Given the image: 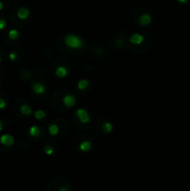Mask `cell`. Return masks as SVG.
Masks as SVG:
<instances>
[{
	"label": "cell",
	"mask_w": 190,
	"mask_h": 191,
	"mask_svg": "<svg viewBox=\"0 0 190 191\" xmlns=\"http://www.w3.org/2000/svg\"><path fill=\"white\" fill-rule=\"evenodd\" d=\"M92 148V144L89 141H84L79 144V149L83 152H88Z\"/></svg>",
	"instance_id": "10"
},
{
	"label": "cell",
	"mask_w": 190,
	"mask_h": 191,
	"mask_svg": "<svg viewBox=\"0 0 190 191\" xmlns=\"http://www.w3.org/2000/svg\"><path fill=\"white\" fill-rule=\"evenodd\" d=\"M33 91L36 94H43L46 92V88L41 83H35L33 85Z\"/></svg>",
	"instance_id": "9"
},
{
	"label": "cell",
	"mask_w": 190,
	"mask_h": 191,
	"mask_svg": "<svg viewBox=\"0 0 190 191\" xmlns=\"http://www.w3.org/2000/svg\"><path fill=\"white\" fill-rule=\"evenodd\" d=\"M63 102L64 105L66 106V107H73L77 102V99L74 95L72 94H66L64 96L63 98Z\"/></svg>",
	"instance_id": "3"
},
{
	"label": "cell",
	"mask_w": 190,
	"mask_h": 191,
	"mask_svg": "<svg viewBox=\"0 0 190 191\" xmlns=\"http://www.w3.org/2000/svg\"><path fill=\"white\" fill-rule=\"evenodd\" d=\"M67 74H68V71L64 66H59V67H57L56 70H55V75L60 78H65L67 76Z\"/></svg>",
	"instance_id": "8"
},
{
	"label": "cell",
	"mask_w": 190,
	"mask_h": 191,
	"mask_svg": "<svg viewBox=\"0 0 190 191\" xmlns=\"http://www.w3.org/2000/svg\"><path fill=\"white\" fill-rule=\"evenodd\" d=\"M7 106V102L3 98H0V109H4Z\"/></svg>",
	"instance_id": "19"
},
{
	"label": "cell",
	"mask_w": 190,
	"mask_h": 191,
	"mask_svg": "<svg viewBox=\"0 0 190 191\" xmlns=\"http://www.w3.org/2000/svg\"><path fill=\"white\" fill-rule=\"evenodd\" d=\"M54 152V149L52 146H47V148H45V153L48 155V156H51Z\"/></svg>",
	"instance_id": "18"
},
{
	"label": "cell",
	"mask_w": 190,
	"mask_h": 191,
	"mask_svg": "<svg viewBox=\"0 0 190 191\" xmlns=\"http://www.w3.org/2000/svg\"><path fill=\"white\" fill-rule=\"evenodd\" d=\"M7 26V23L5 20L3 19H0V30H3V29H5Z\"/></svg>",
	"instance_id": "20"
},
{
	"label": "cell",
	"mask_w": 190,
	"mask_h": 191,
	"mask_svg": "<svg viewBox=\"0 0 190 191\" xmlns=\"http://www.w3.org/2000/svg\"><path fill=\"white\" fill-rule=\"evenodd\" d=\"M35 116H36V120H43L44 117L46 116V113L44 112L43 110H37L35 113Z\"/></svg>",
	"instance_id": "17"
},
{
	"label": "cell",
	"mask_w": 190,
	"mask_h": 191,
	"mask_svg": "<svg viewBox=\"0 0 190 191\" xmlns=\"http://www.w3.org/2000/svg\"><path fill=\"white\" fill-rule=\"evenodd\" d=\"M0 143L6 146H11L14 144V138L9 134H3L0 137Z\"/></svg>",
	"instance_id": "5"
},
{
	"label": "cell",
	"mask_w": 190,
	"mask_h": 191,
	"mask_svg": "<svg viewBox=\"0 0 190 191\" xmlns=\"http://www.w3.org/2000/svg\"><path fill=\"white\" fill-rule=\"evenodd\" d=\"M21 113L23 116H29V115H31V113H32V109H31L30 106H28L27 105H22L21 106Z\"/></svg>",
	"instance_id": "13"
},
{
	"label": "cell",
	"mask_w": 190,
	"mask_h": 191,
	"mask_svg": "<svg viewBox=\"0 0 190 191\" xmlns=\"http://www.w3.org/2000/svg\"><path fill=\"white\" fill-rule=\"evenodd\" d=\"M29 134H30V135L32 137H38L41 134V131H40V129L39 127L37 126H32L30 128V130H29Z\"/></svg>",
	"instance_id": "11"
},
{
	"label": "cell",
	"mask_w": 190,
	"mask_h": 191,
	"mask_svg": "<svg viewBox=\"0 0 190 191\" xmlns=\"http://www.w3.org/2000/svg\"><path fill=\"white\" fill-rule=\"evenodd\" d=\"M151 22H152V18H151V16L149 15V14H147V13L143 14V15H142V16L140 17V19H139V23H140V24L143 25V26H147V25H148Z\"/></svg>",
	"instance_id": "7"
},
{
	"label": "cell",
	"mask_w": 190,
	"mask_h": 191,
	"mask_svg": "<svg viewBox=\"0 0 190 191\" xmlns=\"http://www.w3.org/2000/svg\"><path fill=\"white\" fill-rule=\"evenodd\" d=\"M19 36H20L19 32H18L17 30H15V29H12V30H10V31L9 32V37L11 40H16V39L19 38Z\"/></svg>",
	"instance_id": "16"
},
{
	"label": "cell",
	"mask_w": 190,
	"mask_h": 191,
	"mask_svg": "<svg viewBox=\"0 0 190 191\" xmlns=\"http://www.w3.org/2000/svg\"><path fill=\"white\" fill-rule=\"evenodd\" d=\"M178 2H180V3H183V4H185V3H186L187 2V0H177Z\"/></svg>",
	"instance_id": "23"
},
{
	"label": "cell",
	"mask_w": 190,
	"mask_h": 191,
	"mask_svg": "<svg viewBox=\"0 0 190 191\" xmlns=\"http://www.w3.org/2000/svg\"><path fill=\"white\" fill-rule=\"evenodd\" d=\"M16 58H17V56H16V53L15 52H11L9 54V59H10L11 61H15Z\"/></svg>",
	"instance_id": "21"
},
{
	"label": "cell",
	"mask_w": 190,
	"mask_h": 191,
	"mask_svg": "<svg viewBox=\"0 0 190 191\" xmlns=\"http://www.w3.org/2000/svg\"><path fill=\"white\" fill-rule=\"evenodd\" d=\"M29 15H30V11L26 8H20L17 11V16L20 20H26Z\"/></svg>",
	"instance_id": "6"
},
{
	"label": "cell",
	"mask_w": 190,
	"mask_h": 191,
	"mask_svg": "<svg viewBox=\"0 0 190 191\" xmlns=\"http://www.w3.org/2000/svg\"><path fill=\"white\" fill-rule=\"evenodd\" d=\"M1 60H2V58H1V55H0V62H1Z\"/></svg>",
	"instance_id": "25"
},
{
	"label": "cell",
	"mask_w": 190,
	"mask_h": 191,
	"mask_svg": "<svg viewBox=\"0 0 190 191\" xmlns=\"http://www.w3.org/2000/svg\"><path fill=\"white\" fill-rule=\"evenodd\" d=\"M59 127H58L56 124H52L49 127V133L50 135L54 136V135H57L58 133H59Z\"/></svg>",
	"instance_id": "14"
},
{
	"label": "cell",
	"mask_w": 190,
	"mask_h": 191,
	"mask_svg": "<svg viewBox=\"0 0 190 191\" xmlns=\"http://www.w3.org/2000/svg\"><path fill=\"white\" fill-rule=\"evenodd\" d=\"M3 8H4V5H3V3L1 1H0V10H1Z\"/></svg>",
	"instance_id": "24"
},
{
	"label": "cell",
	"mask_w": 190,
	"mask_h": 191,
	"mask_svg": "<svg viewBox=\"0 0 190 191\" xmlns=\"http://www.w3.org/2000/svg\"><path fill=\"white\" fill-rule=\"evenodd\" d=\"M64 43L65 45L70 48V49H80L83 46V40L75 36V35H68L66 36V37L64 38Z\"/></svg>",
	"instance_id": "1"
},
{
	"label": "cell",
	"mask_w": 190,
	"mask_h": 191,
	"mask_svg": "<svg viewBox=\"0 0 190 191\" xmlns=\"http://www.w3.org/2000/svg\"><path fill=\"white\" fill-rule=\"evenodd\" d=\"M76 116H77L78 119L80 120V122L83 123V124H86L88 122H90V120H91V117H90L89 113H88V111L86 109H84V108L78 109L77 112H76Z\"/></svg>",
	"instance_id": "2"
},
{
	"label": "cell",
	"mask_w": 190,
	"mask_h": 191,
	"mask_svg": "<svg viewBox=\"0 0 190 191\" xmlns=\"http://www.w3.org/2000/svg\"><path fill=\"white\" fill-rule=\"evenodd\" d=\"M103 130L105 134H110L112 133V130H113V125L112 123L108 122V121H105L103 125Z\"/></svg>",
	"instance_id": "15"
},
{
	"label": "cell",
	"mask_w": 190,
	"mask_h": 191,
	"mask_svg": "<svg viewBox=\"0 0 190 191\" xmlns=\"http://www.w3.org/2000/svg\"><path fill=\"white\" fill-rule=\"evenodd\" d=\"M88 87H89V81L86 80V79H81L78 83V89L80 90V91L86 90Z\"/></svg>",
	"instance_id": "12"
},
{
	"label": "cell",
	"mask_w": 190,
	"mask_h": 191,
	"mask_svg": "<svg viewBox=\"0 0 190 191\" xmlns=\"http://www.w3.org/2000/svg\"><path fill=\"white\" fill-rule=\"evenodd\" d=\"M143 40H144V37L141 34H133L130 37V42L131 44H133V45H140V44L143 42Z\"/></svg>",
	"instance_id": "4"
},
{
	"label": "cell",
	"mask_w": 190,
	"mask_h": 191,
	"mask_svg": "<svg viewBox=\"0 0 190 191\" xmlns=\"http://www.w3.org/2000/svg\"><path fill=\"white\" fill-rule=\"evenodd\" d=\"M3 127H4V123H3V121H1V120H0V131L2 130Z\"/></svg>",
	"instance_id": "22"
}]
</instances>
